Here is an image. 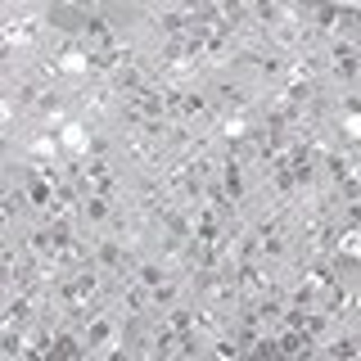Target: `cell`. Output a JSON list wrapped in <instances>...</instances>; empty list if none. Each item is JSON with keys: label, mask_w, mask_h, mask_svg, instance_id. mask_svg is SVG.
Returning a JSON list of instances; mask_svg holds the SVG:
<instances>
[{"label": "cell", "mask_w": 361, "mask_h": 361, "mask_svg": "<svg viewBox=\"0 0 361 361\" xmlns=\"http://www.w3.org/2000/svg\"><path fill=\"white\" fill-rule=\"evenodd\" d=\"M113 334H122V325L113 321V312H95L86 321V348H104Z\"/></svg>", "instance_id": "3957f363"}, {"label": "cell", "mask_w": 361, "mask_h": 361, "mask_svg": "<svg viewBox=\"0 0 361 361\" xmlns=\"http://www.w3.org/2000/svg\"><path fill=\"white\" fill-rule=\"evenodd\" d=\"M353 353H357V343H353V338H338V343L325 348V357H353Z\"/></svg>", "instance_id": "9c48e42d"}, {"label": "cell", "mask_w": 361, "mask_h": 361, "mask_svg": "<svg viewBox=\"0 0 361 361\" xmlns=\"http://www.w3.org/2000/svg\"><path fill=\"white\" fill-rule=\"evenodd\" d=\"M176 298H180V285H176L172 276H167L163 285H154V289H149V307H167V312H172V307H176Z\"/></svg>", "instance_id": "8992f818"}, {"label": "cell", "mask_w": 361, "mask_h": 361, "mask_svg": "<svg viewBox=\"0 0 361 361\" xmlns=\"http://www.w3.org/2000/svg\"><path fill=\"white\" fill-rule=\"evenodd\" d=\"M195 240H203V244H221V212H217V208H203V212H199Z\"/></svg>", "instance_id": "5b68a950"}, {"label": "cell", "mask_w": 361, "mask_h": 361, "mask_svg": "<svg viewBox=\"0 0 361 361\" xmlns=\"http://www.w3.org/2000/svg\"><path fill=\"white\" fill-rule=\"evenodd\" d=\"M357 73H361V63H357V59H334V77H338L343 86H353V82H357Z\"/></svg>", "instance_id": "ba28073f"}, {"label": "cell", "mask_w": 361, "mask_h": 361, "mask_svg": "<svg viewBox=\"0 0 361 361\" xmlns=\"http://www.w3.org/2000/svg\"><path fill=\"white\" fill-rule=\"evenodd\" d=\"M280 357H312L316 353V338L302 334V325H280Z\"/></svg>", "instance_id": "7a4b0ae2"}, {"label": "cell", "mask_w": 361, "mask_h": 361, "mask_svg": "<svg viewBox=\"0 0 361 361\" xmlns=\"http://www.w3.org/2000/svg\"><path fill=\"white\" fill-rule=\"evenodd\" d=\"M77 208H82V221H90V226H109V217L118 212V208H113V199H99V195H82Z\"/></svg>", "instance_id": "277c9868"}, {"label": "cell", "mask_w": 361, "mask_h": 361, "mask_svg": "<svg viewBox=\"0 0 361 361\" xmlns=\"http://www.w3.org/2000/svg\"><path fill=\"white\" fill-rule=\"evenodd\" d=\"M135 280H140L145 289H154V285H163V280H167V267H158V262H135Z\"/></svg>", "instance_id": "52a82bcc"}, {"label": "cell", "mask_w": 361, "mask_h": 361, "mask_svg": "<svg viewBox=\"0 0 361 361\" xmlns=\"http://www.w3.org/2000/svg\"><path fill=\"white\" fill-rule=\"evenodd\" d=\"M95 267L109 271V276H122V271L131 267V248H127V240H118V235H104V240L95 244Z\"/></svg>", "instance_id": "6da1fadb"}]
</instances>
